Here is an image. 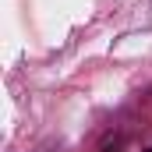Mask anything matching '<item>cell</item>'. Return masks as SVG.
Returning a JSON list of instances; mask_svg holds the SVG:
<instances>
[{
    "mask_svg": "<svg viewBox=\"0 0 152 152\" xmlns=\"http://www.w3.org/2000/svg\"><path fill=\"white\" fill-rule=\"evenodd\" d=\"M120 145H124V138H120V134H106V142H103V152H120Z\"/></svg>",
    "mask_w": 152,
    "mask_h": 152,
    "instance_id": "cell-1",
    "label": "cell"
},
{
    "mask_svg": "<svg viewBox=\"0 0 152 152\" xmlns=\"http://www.w3.org/2000/svg\"><path fill=\"white\" fill-rule=\"evenodd\" d=\"M145 152H152V145H149V149H145Z\"/></svg>",
    "mask_w": 152,
    "mask_h": 152,
    "instance_id": "cell-2",
    "label": "cell"
}]
</instances>
